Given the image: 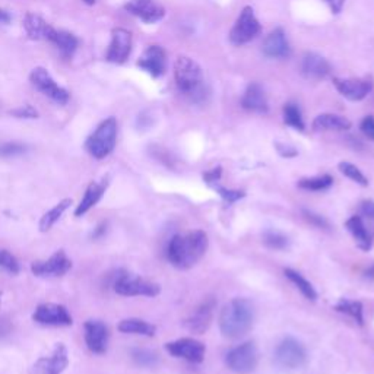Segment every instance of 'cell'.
<instances>
[{
    "label": "cell",
    "mask_w": 374,
    "mask_h": 374,
    "mask_svg": "<svg viewBox=\"0 0 374 374\" xmlns=\"http://www.w3.org/2000/svg\"><path fill=\"white\" fill-rule=\"evenodd\" d=\"M110 332L107 325L101 320H88L85 323V342L93 354L102 355L109 348Z\"/></svg>",
    "instance_id": "obj_16"
},
{
    "label": "cell",
    "mask_w": 374,
    "mask_h": 374,
    "mask_svg": "<svg viewBox=\"0 0 374 374\" xmlns=\"http://www.w3.org/2000/svg\"><path fill=\"white\" fill-rule=\"evenodd\" d=\"M242 106H243V109H246L247 111H251V113H258V114L267 113L269 106H267L266 94L259 84L253 82L247 86L246 93L242 98Z\"/></svg>",
    "instance_id": "obj_23"
},
{
    "label": "cell",
    "mask_w": 374,
    "mask_h": 374,
    "mask_svg": "<svg viewBox=\"0 0 374 374\" xmlns=\"http://www.w3.org/2000/svg\"><path fill=\"white\" fill-rule=\"evenodd\" d=\"M283 274H286V276L294 283L295 288L300 291L307 298V300H310V302L318 300L316 290H314V287L311 286V282L307 281L300 272H297V271H294V269L287 267V269H283Z\"/></svg>",
    "instance_id": "obj_30"
},
{
    "label": "cell",
    "mask_w": 374,
    "mask_h": 374,
    "mask_svg": "<svg viewBox=\"0 0 374 374\" xmlns=\"http://www.w3.org/2000/svg\"><path fill=\"white\" fill-rule=\"evenodd\" d=\"M29 79H31L33 85L38 89L40 93H42L46 97L52 98L53 101H56L57 104H68L70 95L66 91L65 88L59 86L56 84V81L52 78V75L42 68H36L31 75H29Z\"/></svg>",
    "instance_id": "obj_12"
},
{
    "label": "cell",
    "mask_w": 374,
    "mask_h": 374,
    "mask_svg": "<svg viewBox=\"0 0 374 374\" xmlns=\"http://www.w3.org/2000/svg\"><path fill=\"white\" fill-rule=\"evenodd\" d=\"M82 2H85L86 5H94L97 2V0H82Z\"/></svg>",
    "instance_id": "obj_51"
},
{
    "label": "cell",
    "mask_w": 374,
    "mask_h": 374,
    "mask_svg": "<svg viewBox=\"0 0 374 374\" xmlns=\"http://www.w3.org/2000/svg\"><path fill=\"white\" fill-rule=\"evenodd\" d=\"M262 238L265 246L272 250H286L290 244L288 237L279 231H266Z\"/></svg>",
    "instance_id": "obj_35"
},
{
    "label": "cell",
    "mask_w": 374,
    "mask_h": 374,
    "mask_svg": "<svg viewBox=\"0 0 374 374\" xmlns=\"http://www.w3.org/2000/svg\"><path fill=\"white\" fill-rule=\"evenodd\" d=\"M33 320L46 326H70L73 323L68 309L54 303L40 304L33 314Z\"/></svg>",
    "instance_id": "obj_14"
},
{
    "label": "cell",
    "mask_w": 374,
    "mask_h": 374,
    "mask_svg": "<svg viewBox=\"0 0 374 374\" xmlns=\"http://www.w3.org/2000/svg\"><path fill=\"white\" fill-rule=\"evenodd\" d=\"M335 310L338 313L347 314V316L354 319V322L360 326L364 325V307H363L361 302L348 300V298H341V300L335 304Z\"/></svg>",
    "instance_id": "obj_31"
},
{
    "label": "cell",
    "mask_w": 374,
    "mask_h": 374,
    "mask_svg": "<svg viewBox=\"0 0 374 374\" xmlns=\"http://www.w3.org/2000/svg\"><path fill=\"white\" fill-rule=\"evenodd\" d=\"M72 199H63L59 203H56L50 211H47L46 214H44L40 219V224H38V228L41 233H47L50 231L53 227H54V224L62 218V215L68 211V209L70 208L72 205Z\"/></svg>",
    "instance_id": "obj_28"
},
{
    "label": "cell",
    "mask_w": 374,
    "mask_h": 374,
    "mask_svg": "<svg viewBox=\"0 0 374 374\" xmlns=\"http://www.w3.org/2000/svg\"><path fill=\"white\" fill-rule=\"evenodd\" d=\"M325 2L327 3L329 8H331L332 13H339L343 5H345V0H325Z\"/></svg>",
    "instance_id": "obj_46"
},
{
    "label": "cell",
    "mask_w": 374,
    "mask_h": 374,
    "mask_svg": "<svg viewBox=\"0 0 374 374\" xmlns=\"http://www.w3.org/2000/svg\"><path fill=\"white\" fill-rule=\"evenodd\" d=\"M132 358H133V361L141 367H155L158 364V355L151 350H145V348L133 350Z\"/></svg>",
    "instance_id": "obj_36"
},
{
    "label": "cell",
    "mask_w": 374,
    "mask_h": 374,
    "mask_svg": "<svg viewBox=\"0 0 374 374\" xmlns=\"http://www.w3.org/2000/svg\"><path fill=\"white\" fill-rule=\"evenodd\" d=\"M138 66L153 78H159L167 69V54L161 46H149L138 61Z\"/></svg>",
    "instance_id": "obj_19"
},
{
    "label": "cell",
    "mask_w": 374,
    "mask_h": 374,
    "mask_svg": "<svg viewBox=\"0 0 374 374\" xmlns=\"http://www.w3.org/2000/svg\"><path fill=\"white\" fill-rule=\"evenodd\" d=\"M364 275H366V278H368V279H374V265H371V266L367 269V271L364 272Z\"/></svg>",
    "instance_id": "obj_50"
},
{
    "label": "cell",
    "mask_w": 374,
    "mask_h": 374,
    "mask_svg": "<svg viewBox=\"0 0 374 374\" xmlns=\"http://www.w3.org/2000/svg\"><path fill=\"white\" fill-rule=\"evenodd\" d=\"M290 44L283 29L276 28L269 34L263 44V53L272 59H283L290 56Z\"/></svg>",
    "instance_id": "obj_21"
},
{
    "label": "cell",
    "mask_w": 374,
    "mask_h": 374,
    "mask_svg": "<svg viewBox=\"0 0 374 374\" xmlns=\"http://www.w3.org/2000/svg\"><path fill=\"white\" fill-rule=\"evenodd\" d=\"M302 72L307 79L319 81V79H323L327 77L329 72H331V65L327 63L325 57H322L316 53H307L303 57Z\"/></svg>",
    "instance_id": "obj_22"
},
{
    "label": "cell",
    "mask_w": 374,
    "mask_h": 374,
    "mask_svg": "<svg viewBox=\"0 0 374 374\" xmlns=\"http://www.w3.org/2000/svg\"><path fill=\"white\" fill-rule=\"evenodd\" d=\"M25 151H26V146L18 142H8V143L0 145V157H5V158L22 155Z\"/></svg>",
    "instance_id": "obj_39"
},
{
    "label": "cell",
    "mask_w": 374,
    "mask_h": 374,
    "mask_svg": "<svg viewBox=\"0 0 374 374\" xmlns=\"http://www.w3.org/2000/svg\"><path fill=\"white\" fill-rule=\"evenodd\" d=\"M132 52V34L125 28H116L111 33V42L106 59L110 63H125Z\"/></svg>",
    "instance_id": "obj_17"
},
{
    "label": "cell",
    "mask_w": 374,
    "mask_h": 374,
    "mask_svg": "<svg viewBox=\"0 0 374 374\" xmlns=\"http://www.w3.org/2000/svg\"><path fill=\"white\" fill-rule=\"evenodd\" d=\"M72 269V260L63 250L56 251L47 260H37L31 265V272L40 278L63 276Z\"/></svg>",
    "instance_id": "obj_13"
},
{
    "label": "cell",
    "mask_w": 374,
    "mask_h": 374,
    "mask_svg": "<svg viewBox=\"0 0 374 374\" xmlns=\"http://www.w3.org/2000/svg\"><path fill=\"white\" fill-rule=\"evenodd\" d=\"M226 363L230 370L238 374L253 373L259 363V352L254 342H244L233 348L227 357Z\"/></svg>",
    "instance_id": "obj_6"
},
{
    "label": "cell",
    "mask_w": 374,
    "mask_h": 374,
    "mask_svg": "<svg viewBox=\"0 0 374 374\" xmlns=\"http://www.w3.org/2000/svg\"><path fill=\"white\" fill-rule=\"evenodd\" d=\"M276 148H278V153L282 155V157H286V158H293L295 157L298 153H297V149H294L293 146H286V145H281V143H276Z\"/></svg>",
    "instance_id": "obj_45"
},
{
    "label": "cell",
    "mask_w": 374,
    "mask_h": 374,
    "mask_svg": "<svg viewBox=\"0 0 374 374\" xmlns=\"http://www.w3.org/2000/svg\"><path fill=\"white\" fill-rule=\"evenodd\" d=\"M338 169H339V171H341L343 176L348 177L350 180H352L354 183L360 185V186H363V187H367V186H368V178L363 174V171H361L360 169L355 167L354 164L347 162V161H342V162H339Z\"/></svg>",
    "instance_id": "obj_34"
},
{
    "label": "cell",
    "mask_w": 374,
    "mask_h": 374,
    "mask_svg": "<svg viewBox=\"0 0 374 374\" xmlns=\"http://www.w3.org/2000/svg\"><path fill=\"white\" fill-rule=\"evenodd\" d=\"M69 366L68 348L63 343H56L49 357H41L29 368V374H62Z\"/></svg>",
    "instance_id": "obj_11"
},
{
    "label": "cell",
    "mask_w": 374,
    "mask_h": 374,
    "mask_svg": "<svg viewBox=\"0 0 374 374\" xmlns=\"http://www.w3.org/2000/svg\"><path fill=\"white\" fill-rule=\"evenodd\" d=\"M24 26H25L26 34L33 40H46L52 28L50 24H47L41 17L34 13L26 15L24 20Z\"/></svg>",
    "instance_id": "obj_29"
},
{
    "label": "cell",
    "mask_w": 374,
    "mask_h": 374,
    "mask_svg": "<svg viewBox=\"0 0 374 374\" xmlns=\"http://www.w3.org/2000/svg\"><path fill=\"white\" fill-rule=\"evenodd\" d=\"M334 85L342 97H345L350 101H361L371 93L374 82L371 77L350 78V79L335 78Z\"/></svg>",
    "instance_id": "obj_15"
},
{
    "label": "cell",
    "mask_w": 374,
    "mask_h": 374,
    "mask_svg": "<svg viewBox=\"0 0 374 374\" xmlns=\"http://www.w3.org/2000/svg\"><path fill=\"white\" fill-rule=\"evenodd\" d=\"M275 361L286 368H300L307 361L306 348L293 336L283 338L275 350Z\"/></svg>",
    "instance_id": "obj_8"
},
{
    "label": "cell",
    "mask_w": 374,
    "mask_h": 374,
    "mask_svg": "<svg viewBox=\"0 0 374 374\" xmlns=\"http://www.w3.org/2000/svg\"><path fill=\"white\" fill-rule=\"evenodd\" d=\"M221 174H222V169L221 167H215L212 170H209V171L203 173V180H205L206 185L212 186V185H215V183L219 182Z\"/></svg>",
    "instance_id": "obj_41"
},
{
    "label": "cell",
    "mask_w": 374,
    "mask_h": 374,
    "mask_svg": "<svg viewBox=\"0 0 374 374\" xmlns=\"http://www.w3.org/2000/svg\"><path fill=\"white\" fill-rule=\"evenodd\" d=\"M361 132L371 141H374V117L367 116L361 122Z\"/></svg>",
    "instance_id": "obj_43"
},
{
    "label": "cell",
    "mask_w": 374,
    "mask_h": 374,
    "mask_svg": "<svg viewBox=\"0 0 374 374\" xmlns=\"http://www.w3.org/2000/svg\"><path fill=\"white\" fill-rule=\"evenodd\" d=\"M0 304H2V294H0Z\"/></svg>",
    "instance_id": "obj_52"
},
{
    "label": "cell",
    "mask_w": 374,
    "mask_h": 374,
    "mask_svg": "<svg viewBox=\"0 0 374 374\" xmlns=\"http://www.w3.org/2000/svg\"><path fill=\"white\" fill-rule=\"evenodd\" d=\"M332 185H334V177L329 174L307 177V178H302V180L298 182V187L303 190H310V192H322V190L329 189Z\"/></svg>",
    "instance_id": "obj_33"
},
{
    "label": "cell",
    "mask_w": 374,
    "mask_h": 374,
    "mask_svg": "<svg viewBox=\"0 0 374 374\" xmlns=\"http://www.w3.org/2000/svg\"><path fill=\"white\" fill-rule=\"evenodd\" d=\"M0 269H3V271L12 275H17L20 274L21 267H20V262L12 253H9L8 250H0Z\"/></svg>",
    "instance_id": "obj_37"
},
{
    "label": "cell",
    "mask_w": 374,
    "mask_h": 374,
    "mask_svg": "<svg viewBox=\"0 0 374 374\" xmlns=\"http://www.w3.org/2000/svg\"><path fill=\"white\" fill-rule=\"evenodd\" d=\"M10 331V325L6 319H0V335H6Z\"/></svg>",
    "instance_id": "obj_48"
},
{
    "label": "cell",
    "mask_w": 374,
    "mask_h": 374,
    "mask_svg": "<svg viewBox=\"0 0 374 374\" xmlns=\"http://www.w3.org/2000/svg\"><path fill=\"white\" fill-rule=\"evenodd\" d=\"M125 9L145 24H155L166 17V9L155 0H129Z\"/></svg>",
    "instance_id": "obj_18"
},
{
    "label": "cell",
    "mask_w": 374,
    "mask_h": 374,
    "mask_svg": "<svg viewBox=\"0 0 374 374\" xmlns=\"http://www.w3.org/2000/svg\"><path fill=\"white\" fill-rule=\"evenodd\" d=\"M254 322V307L247 298H233L222 307L219 314V331L227 339L246 336Z\"/></svg>",
    "instance_id": "obj_2"
},
{
    "label": "cell",
    "mask_w": 374,
    "mask_h": 374,
    "mask_svg": "<svg viewBox=\"0 0 374 374\" xmlns=\"http://www.w3.org/2000/svg\"><path fill=\"white\" fill-rule=\"evenodd\" d=\"M283 122L295 130L303 132L306 129L302 110L295 102H287L286 106H283Z\"/></svg>",
    "instance_id": "obj_32"
},
{
    "label": "cell",
    "mask_w": 374,
    "mask_h": 374,
    "mask_svg": "<svg viewBox=\"0 0 374 374\" xmlns=\"http://www.w3.org/2000/svg\"><path fill=\"white\" fill-rule=\"evenodd\" d=\"M215 309H217L215 297L205 298V300L189 314L187 319L185 320V327L192 334L203 335L208 329L211 327Z\"/></svg>",
    "instance_id": "obj_9"
},
{
    "label": "cell",
    "mask_w": 374,
    "mask_h": 374,
    "mask_svg": "<svg viewBox=\"0 0 374 374\" xmlns=\"http://www.w3.org/2000/svg\"><path fill=\"white\" fill-rule=\"evenodd\" d=\"M211 187L219 194V196H221L224 201L228 202V203H234V202L240 201V199H243V198L246 196V193H244L243 190H231V189H227V187H222V186L218 185V183L212 185Z\"/></svg>",
    "instance_id": "obj_38"
},
{
    "label": "cell",
    "mask_w": 374,
    "mask_h": 374,
    "mask_svg": "<svg viewBox=\"0 0 374 374\" xmlns=\"http://www.w3.org/2000/svg\"><path fill=\"white\" fill-rule=\"evenodd\" d=\"M174 78L178 89L187 95L196 94L203 82L201 66L193 59L186 56H180L176 61Z\"/></svg>",
    "instance_id": "obj_4"
},
{
    "label": "cell",
    "mask_w": 374,
    "mask_h": 374,
    "mask_svg": "<svg viewBox=\"0 0 374 374\" xmlns=\"http://www.w3.org/2000/svg\"><path fill=\"white\" fill-rule=\"evenodd\" d=\"M118 331L122 334H130V335H141V336H149L153 338L157 332V327L151 323H148L146 320L130 318L125 319L117 326Z\"/></svg>",
    "instance_id": "obj_27"
},
{
    "label": "cell",
    "mask_w": 374,
    "mask_h": 374,
    "mask_svg": "<svg viewBox=\"0 0 374 374\" xmlns=\"http://www.w3.org/2000/svg\"><path fill=\"white\" fill-rule=\"evenodd\" d=\"M46 40L53 42L54 46L62 52V54L65 57H72L73 53L77 52L78 44H79L78 38L75 37L73 34H70L68 31H57V29H54L53 26L50 28Z\"/></svg>",
    "instance_id": "obj_25"
},
{
    "label": "cell",
    "mask_w": 374,
    "mask_h": 374,
    "mask_svg": "<svg viewBox=\"0 0 374 374\" xmlns=\"http://www.w3.org/2000/svg\"><path fill=\"white\" fill-rule=\"evenodd\" d=\"M260 24L254 15L253 8L246 6L231 28L230 33V41L234 46H243V44L250 42L251 40L256 38L260 34Z\"/></svg>",
    "instance_id": "obj_7"
},
{
    "label": "cell",
    "mask_w": 374,
    "mask_h": 374,
    "mask_svg": "<svg viewBox=\"0 0 374 374\" xmlns=\"http://www.w3.org/2000/svg\"><path fill=\"white\" fill-rule=\"evenodd\" d=\"M208 246V234L202 230H193L187 234H176L171 237L166 254L174 267L186 271L205 256Z\"/></svg>",
    "instance_id": "obj_1"
},
{
    "label": "cell",
    "mask_w": 374,
    "mask_h": 374,
    "mask_svg": "<svg viewBox=\"0 0 374 374\" xmlns=\"http://www.w3.org/2000/svg\"><path fill=\"white\" fill-rule=\"evenodd\" d=\"M117 142V120L109 117L101 122L95 132L85 142L88 154L95 159L107 158L116 148Z\"/></svg>",
    "instance_id": "obj_3"
},
{
    "label": "cell",
    "mask_w": 374,
    "mask_h": 374,
    "mask_svg": "<svg viewBox=\"0 0 374 374\" xmlns=\"http://www.w3.org/2000/svg\"><path fill=\"white\" fill-rule=\"evenodd\" d=\"M360 211L366 218L374 221V201H363L360 205Z\"/></svg>",
    "instance_id": "obj_44"
},
{
    "label": "cell",
    "mask_w": 374,
    "mask_h": 374,
    "mask_svg": "<svg viewBox=\"0 0 374 374\" xmlns=\"http://www.w3.org/2000/svg\"><path fill=\"white\" fill-rule=\"evenodd\" d=\"M313 129L316 132H325V130L341 132V130L351 129V122L342 116L325 113V114H319L316 118H314Z\"/></svg>",
    "instance_id": "obj_26"
},
{
    "label": "cell",
    "mask_w": 374,
    "mask_h": 374,
    "mask_svg": "<svg viewBox=\"0 0 374 374\" xmlns=\"http://www.w3.org/2000/svg\"><path fill=\"white\" fill-rule=\"evenodd\" d=\"M107 187H109V178H102L98 183L93 182L89 185L85 190L84 198L81 199L77 209H75V217H84L86 212L91 211V209L102 199Z\"/></svg>",
    "instance_id": "obj_20"
},
{
    "label": "cell",
    "mask_w": 374,
    "mask_h": 374,
    "mask_svg": "<svg viewBox=\"0 0 374 374\" xmlns=\"http://www.w3.org/2000/svg\"><path fill=\"white\" fill-rule=\"evenodd\" d=\"M10 114L15 117H20V118H36L38 116V113L31 106H24L21 109L10 111Z\"/></svg>",
    "instance_id": "obj_42"
},
{
    "label": "cell",
    "mask_w": 374,
    "mask_h": 374,
    "mask_svg": "<svg viewBox=\"0 0 374 374\" xmlns=\"http://www.w3.org/2000/svg\"><path fill=\"white\" fill-rule=\"evenodd\" d=\"M106 231H107V224H106V222H102V224H100V226L94 230V233H93V238H100V237H102L104 234H106Z\"/></svg>",
    "instance_id": "obj_47"
},
{
    "label": "cell",
    "mask_w": 374,
    "mask_h": 374,
    "mask_svg": "<svg viewBox=\"0 0 374 374\" xmlns=\"http://www.w3.org/2000/svg\"><path fill=\"white\" fill-rule=\"evenodd\" d=\"M113 288L118 295L123 297H157L161 293L158 283L133 274L118 275L113 283Z\"/></svg>",
    "instance_id": "obj_5"
},
{
    "label": "cell",
    "mask_w": 374,
    "mask_h": 374,
    "mask_svg": "<svg viewBox=\"0 0 374 374\" xmlns=\"http://www.w3.org/2000/svg\"><path fill=\"white\" fill-rule=\"evenodd\" d=\"M166 351L176 358H183V360L189 363L201 364L205 358L206 347L203 342L194 338H182L173 342H167Z\"/></svg>",
    "instance_id": "obj_10"
},
{
    "label": "cell",
    "mask_w": 374,
    "mask_h": 374,
    "mask_svg": "<svg viewBox=\"0 0 374 374\" xmlns=\"http://www.w3.org/2000/svg\"><path fill=\"white\" fill-rule=\"evenodd\" d=\"M10 21V17H9V13L5 12L0 9V22H9Z\"/></svg>",
    "instance_id": "obj_49"
},
{
    "label": "cell",
    "mask_w": 374,
    "mask_h": 374,
    "mask_svg": "<svg viewBox=\"0 0 374 374\" xmlns=\"http://www.w3.org/2000/svg\"><path fill=\"white\" fill-rule=\"evenodd\" d=\"M302 212H303V217L306 218V221L310 222L311 226L318 227L320 230H329V227H331V226H329V221L325 217H322V215H319L316 212H313V211H309V209H303Z\"/></svg>",
    "instance_id": "obj_40"
},
{
    "label": "cell",
    "mask_w": 374,
    "mask_h": 374,
    "mask_svg": "<svg viewBox=\"0 0 374 374\" xmlns=\"http://www.w3.org/2000/svg\"><path fill=\"white\" fill-rule=\"evenodd\" d=\"M345 227L351 233V235L354 237L357 246L360 247L363 251H368L371 249V244H373L371 235H370V233H368V230H367L366 224H364L361 217H358V215L351 217L347 221Z\"/></svg>",
    "instance_id": "obj_24"
}]
</instances>
